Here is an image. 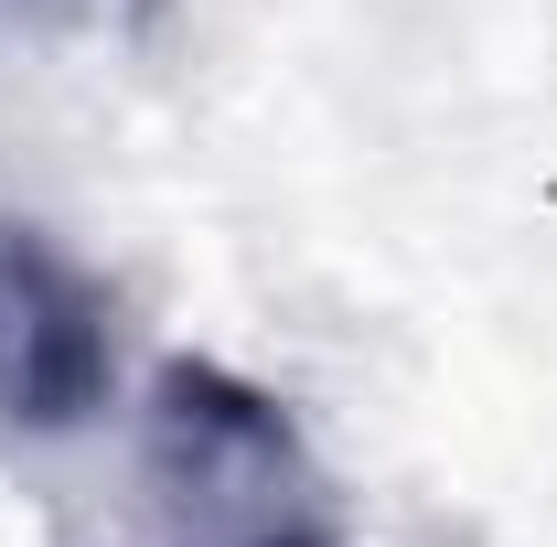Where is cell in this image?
<instances>
[{
  "label": "cell",
  "instance_id": "cell-1",
  "mask_svg": "<svg viewBox=\"0 0 557 547\" xmlns=\"http://www.w3.org/2000/svg\"><path fill=\"white\" fill-rule=\"evenodd\" d=\"M139 483H150L161 547H344L333 483L300 418L214 354L161 365L150 418H139Z\"/></svg>",
  "mask_w": 557,
  "mask_h": 547
},
{
  "label": "cell",
  "instance_id": "cell-3",
  "mask_svg": "<svg viewBox=\"0 0 557 547\" xmlns=\"http://www.w3.org/2000/svg\"><path fill=\"white\" fill-rule=\"evenodd\" d=\"M108 0H0V33H75V22H97Z\"/></svg>",
  "mask_w": 557,
  "mask_h": 547
},
{
  "label": "cell",
  "instance_id": "cell-2",
  "mask_svg": "<svg viewBox=\"0 0 557 547\" xmlns=\"http://www.w3.org/2000/svg\"><path fill=\"white\" fill-rule=\"evenodd\" d=\"M108 376H119L108 279L65 258L44 226L0 215V429L65 440L108 409Z\"/></svg>",
  "mask_w": 557,
  "mask_h": 547
}]
</instances>
